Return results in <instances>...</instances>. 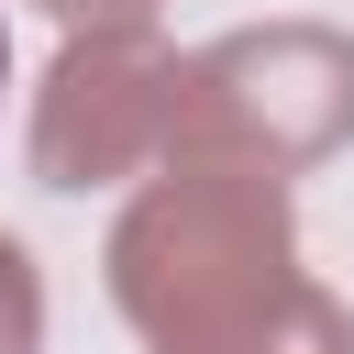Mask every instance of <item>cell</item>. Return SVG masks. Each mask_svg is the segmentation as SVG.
Masks as SVG:
<instances>
[{"mask_svg":"<svg viewBox=\"0 0 354 354\" xmlns=\"http://www.w3.org/2000/svg\"><path fill=\"white\" fill-rule=\"evenodd\" d=\"M33 321H44V299H33V266H22V243L0 232V354H33Z\"/></svg>","mask_w":354,"mask_h":354,"instance_id":"obj_1","label":"cell"},{"mask_svg":"<svg viewBox=\"0 0 354 354\" xmlns=\"http://www.w3.org/2000/svg\"><path fill=\"white\" fill-rule=\"evenodd\" d=\"M66 22H122V11H144V0H55Z\"/></svg>","mask_w":354,"mask_h":354,"instance_id":"obj_2","label":"cell"},{"mask_svg":"<svg viewBox=\"0 0 354 354\" xmlns=\"http://www.w3.org/2000/svg\"><path fill=\"white\" fill-rule=\"evenodd\" d=\"M0 77H11V33H0Z\"/></svg>","mask_w":354,"mask_h":354,"instance_id":"obj_3","label":"cell"}]
</instances>
